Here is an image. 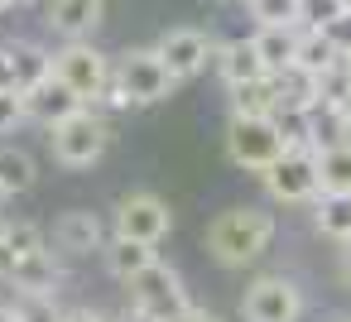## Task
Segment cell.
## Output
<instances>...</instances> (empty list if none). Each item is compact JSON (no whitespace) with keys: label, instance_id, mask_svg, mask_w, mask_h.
<instances>
[{"label":"cell","instance_id":"6da1fadb","mask_svg":"<svg viewBox=\"0 0 351 322\" xmlns=\"http://www.w3.org/2000/svg\"><path fill=\"white\" fill-rule=\"evenodd\" d=\"M274 236H279V216L265 202H236L207 221L202 245L221 269H250L269 255Z\"/></svg>","mask_w":351,"mask_h":322},{"label":"cell","instance_id":"7a4b0ae2","mask_svg":"<svg viewBox=\"0 0 351 322\" xmlns=\"http://www.w3.org/2000/svg\"><path fill=\"white\" fill-rule=\"evenodd\" d=\"M178 92V77L164 68V58L154 49H125L116 58V77L111 92L97 111H135V106H159Z\"/></svg>","mask_w":351,"mask_h":322},{"label":"cell","instance_id":"3957f363","mask_svg":"<svg viewBox=\"0 0 351 322\" xmlns=\"http://www.w3.org/2000/svg\"><path fill=\"white\" fill-rule=\"evenodd\" d=\"M111 140H116L111 116H106V111H97V106H82L77 116H68L63 125H53V130H49V154H53V164H58V169L82 173V169H97V164L106 159Z\"/></svg>","mask_w":351,"mask_h":322},{"label":"cell","instance_id":"277c9868","mask_svg":"<svg viewBox=\"0 0 351 322\" xmlns=\"http://www.w3.org/2000/svg\"><path fill=\"white\" fill-rule=\"evenodd\" d=\"M308 317V288L298 274L269 269L255 274L241 293V322H303Z\"/></svg>","mask_w":351,"mask_h":322},{"label":"cell","instance_id":"5b68a950","mask_svg":"<svg viewBox=\"0 0 351 322\" xmlns=\"http://www.w3.org/2000/svg\"><path fill=\"white\" fill-rule=\"evenodd\" d=\"M125 303L140 308V312H149V317H159V322H173V317H183L197 298H193V288H188V279H183L178 264L154 260V264H145V269L125 284Z\"/></svg>","mask_w":351,"mask_h":322},{"label":"cell","instance_id":"8992f818","mask_svg":"<svg viewBox=\"0 0 351 322\" xmlns=\"http://www.w3.org/2000/svg\"><path fill=\"white\" fill-rule=\"evenodd\" d=\"M53 77L82 101V106H101L116 77V58H106L92 39L87 44H58L53 49Z\"/></svg>","mask_w":351,"mask_h":322},{"label":"cell","instance_id":"52a82bcc","mask_svg":"<svg viewBox=\"0 0 351 322\" xmlns=\"http://www.w3.org/2000/svg\"><path fill=\"white\" fill-rule=\"evenodd\" d=\"M173 231V212L159 193L149 188H135V193H121L116 207H111V236H125V240H140V245H164V236Z\"/></svg>","mask_w":351,"mask_h":322},{"label":"cell","instance_id":"ba28073f","mask_svg":"<svg viewBox=\"0 0 351 322\" xmlns=\"http://www.w3.org/2000/svg\"><path fill=\"white\" fill-rule=\"evenodd\" d=\"M260 188L274 207H313L317 202V154L313 149H284L265 173Z\"/></svg>","mask_w":351,"mask_h":322},{"label":"cell","instance_id":"9c48e42d","mask_svg":"<svg viewBox=\"0 0 351 322\" xmlns=\"http://www.w3.org/2000/svg\"><path fill=\"white\" fill-rule=\"evenodd\" d=\"M289 145L279 140V130L269 125V116H231L226 121V159L245 173H265Z\"/></svg>","mask_w":351,"mask_h":322},{"label":"cell","instance_id":"30bf717a","mask_svg":"<svg viewBox=\"0 0 351 322\" xmlns=\"http://www.w3.org/2000/svg\"><path fill=\"white\" fill-rule=\"evenodd\" d=\"M106 240H111V221H106L101 212H92V207H68V212H58L53 226H49V245H53L68 264L101 255Z\"/></svg>","mask_w":351,"mask_h":322},{"label":"cell","instance_id":"8fae6325","mask_svg":"<svg viewBox=\"0 0 351 322\" xmlns=\"http://www.w3.org/2000/svg\"><path fill=\"white\" fill-rule=\"evenodd\" d=\"M154 53L164 58V68H169V73L178 77V87H183V82H193L197 73L212 68L217 39H212L207 29H197V25H173V29H164V34L154 39Z\"/></svg>","mask_w":351,"mask_h":322},{"label":"cell","instance_id":"7c38bea8","mask_svg":"<svg viewBox=\"0 0 351 322\" xmlns=\"http://www.w3.org/2000/svg\"><path fill=\"white\" fill-rule=\"evenodd\" d=\"M10 293H29V298H58L68 288V260L49 245V250H34L25 255L15 269H10Z\"/></svg>","mask_w":351,"mask_h":322},{"label":"cell","instance_id":"4fadbf2b","mask_svg":"<svg viewBox=\"0 0 351 322\" xmlns=\"http://www.w3.org/2000/svg\"><path fill=\"white\" fill-rule=\"evenodd\" d=\"M44 25H49L63 44H87V39L106 25V0H49Z\"/></svg>","mask_w":351,"mask_h":322},{"label":"cell","instance_id":"5bb4252c","mask_svg":"<svg viewBox=\"0 0 351 322\" xmlns=\"http://www.w3.org/2000/svg\"><path fill=\"white\" fill-rule=\"evenodd\" d=\"M20 97H25V116H29L34 125H44V130H53V125H63L68 116H77V111H82V101H77L58 77H44L39 87L20 92Z\"/></svg>","mask_w":351,"mask_h":322},{"label":"cell","instance_id":"9a60e30c","mask_svg":"<svg viewBox=\"0 0 351 322\" xmlns=\"http://www.w3.org/2000/svg\"><path fill=\"white\" fill-rule=\"evenodd\" d=\"M298 25H260L255 34H250V44H255V53H260V63H265V73L269 77H279L284 68H293V58H298Z\"/></svg>","mask_w":351,"mask_h":322},{"label":"cell","instance_id":"2e32d148","mask_svg":"<svg viewBox=\"0 0 351 322\" xmlns=\"http://www.w3.org/2000/svg\"><path fill=\"white\" fill-rule=\"evenodd\" d=\"M212 68H217V77H221L226 87H241V82H260V77H269L250 39H226V44H217Z\"/></svg>","mask_w":351,"mask_h":322},{"label":"cell","instance_id":"e0dca14e","mask_svg":"<svg viewBox=\"0 0 351 322\" xmlns=\"http://www.w3.org/2000/svg\"><path fill=\"white\" fill-rule=\"evenodd\" d=\"M159 260V250L154 245H140V240H125V236H111L106 245H101V269L116 279V284H130L145 264H154Z\"/></svg>","mask_w":351,"mask_h":322},{"label":"cell","instance_id":"ac0fdd59","mask_svg":"<svg viewBox=\"0 0 351 322\" xmlns=\"http://www.w3.org/2000/svg\"><path fill=\"white\" fill-rule=\"evenodd\" d=\"M313 212V231L332 245H351V193H317Z\"/></svg>","mask_w":351,"mask_h":322},{"label":"cell","instance_id":"d6986e66","mask_svg":"<svg viewBox=\"0 0 351 322\" xmlns=\"http://www.w3.org/2000/svg\"><path fill=\"white\" fill-rule=\"evenodd\" d=\"M5 53H10V68H15V87L20 92L39 87L44 77H53V49L34 44V39H15V44H5Z\"/></svg>","mask_w":351,"mask_h":322},{"label":"cell","instance_id":"ffe728a7","mask_svg":"<svg viewBox=\"0 0 351 322\" xmlns=\"http://www.w3.org/2000/svg\"><path fill=\"white\" fill-rule=\"evenodd\" d=\"M0 188L10 193V202L39 188V159L25 145H0Z\"/></svg>","mask_w":351,"mask_h":322},{"label":"cell","instance_id":"44dd1931","mask_svg":"<svg viewBox=\"0 0 351 322\" xmlns=\"http://www.w3.org/2000/svg\"><path fill=\"white\" fill-rule=\"evenodd\" d=\"M308 145H313V149L351 145V121H346V111H341V106H332V101L308 106Z\"/></svg>","mask_w":351,"mask_h":322},{"label":"cell","instance_id":"7402d4cb","mask_svg":"<svg viewBox=\"0 0 351 322\" xmlns=\"http://www.w3.org/2000/svg\"><path fill=\"white\" fill-rule=\"evenodd\" d=\"M226 106H231V116H269L279 106V87H274V77L226 87Z\"/></svg>","mask_w":351,"mask_h":322},{"label":"cell","instance_id":"603a6c76","mask_svg":"<svg viewBox=\"0 0 351 322\" xmlns=\"http://www.w3.org/2000/svg\"><path fill=\"white\" fill-rule=\"evenodd\" d=\"M0 245H5V255L20 264L25 255H34V250H49V226H39V221H29V216H5V236H0Z\"/></svg>","mask_w":351,"mask_h":322},{"label":"cell","instance_id":"cb8c5ba5","mask_svg":"<svg viewBox=\"0 0 351 322\" xmlns=\"http://www.w3.org/2000/svg\"><path fill=\"white\" fill-rule=\"evenodd\" d=\"M317 154V188L322 193H351V145L313 149Z\"/></svg>","mask_w":351,"mask_h":322},{"label":"cell","instance_id":"d4e9b609","mask_svg":"<svg viewBox=\"0 0 351 322\" xmlns=\"http://www.w3.org/2000/svg\"><path fill=\"white\" fill-rule=\"evenodd\" d=\"M337 58H341V53L332 49V39H327L322 29H303V34H298V58H293V68H303V73L317 77V73H327Z\"/></svg>","mask_w":351,"mask_h":322},{"label":"cell","instance_id":"484cf974","mask_svg":"<svg viewBox=\"0 0 351 322\" xmlns=\"http://www.w3.org/2000/svg\"><path fill=\"white\" fill-rule=\"evenodd\" d=\"M269 125L279 130V140H284L289 149H313V145H308V106H284V101H279V106L269 111Z\"/></svg>","mask_w":351,"mask_h":322},{"label":"cell","instance_id":"4316f807","mask_svg":"<svg viewBox=\"0 0 351 322\" xmlns=\"http://www.w3.org/2000/svg\"><path fill=\"white\" fill-rule=\"evenodd\" d=\"M274 87H279V101L284 106H317V77L303 73V68H284L274 77Z\"/></svg>","mask_w":351,"mask_h":322},{"label":"cell","instance_id":"83f0119b","mask_svg":"<svg viewBox=\"0 0 351 322\" xmlns=\"http://www.w3.org/2000/svg\"><path fill=\"white\" fill-rule=\"evenodd\" d=\"M245 10L260 25H298V0H245Z\"/></svg>","mask_w":351,"mask_h":322},{"label":"cell","instance_id":"f1b7e54d","mask_svg":"<svg viewBox=\"0 0 351 322\" xmlns=\"http://www.w3.org/2000/svg\"><path fill=\"white\" fill-rule=\"evenodd\" d=\"M10 303H15L20 322H58V317H63L58 298H29V293H10Z\"/></svg>","mask_w":351,"mask_h":322},{"label":"cell","instance_id":"f546056e","mask_svg":"<svg viewBox=\"0 0 351 322\" xmlns=\"http://www.w3.org/2000/svg\"><path fill=\"white\" fill-rule=\"evenodd\" d=\"M341 15V0H298V29H327Z\"/></svg>","mask_w":351,"mask_h":322},{"label":"cell","instance_id":"4dcf8cb0","mask_svg":"<svg viewBox=\"0 0 351 322\" xmlns=\"http://www.w3.org/2000/svg\"><path fill=\"white\" fill-rule=\"evenodd\" d=\"M25 121H29L25 116V97L20 92H0V135H15Z\"/></svg>","mask_w":351,"mask_h":322},{"label":"cell","instance_id":"1f68e13d","mask_svg":"<svg viewBox=\"0 0 351 322\" xmlns=\"http://www.w3.org/2000/svg\"><path fill=\"white\" fill-rule=\"evenodd\" d=\"M322 34L332 39V49H337L341 58H351V10H341V15H337V20L322 29Z\"/></svg>","mask_w":351,"mask_h":322},{"label":"cell","instance_id":"d6a6232c","mask_svg":"<svg viewBox=\"0 0 351 322\" xmlns=\"http://www.w3.org/2000/svg\"><path fill=\"white\" fill-rule=\"evenodd\" d=\"M58 322H116L111 312H101V308H92V303H77V308H63V317Z\"/></svg>","mask_w":351,"mask_h":322},{"label":"cell","instance_id":"836d02e7","mask_svg":"<svg viewBox=\"0 0 351 322\" xmlns=\"http://www.w3.org/2000/svg\"><path fill=\"white\" fill-rule=\"evenodd\" d=\"M173 322H226V317H221L217 308H202V303H193V308H188L183 317H173Z\"/></svg>","mask_w":351,"mask_h":322},{"label":"cell","instance_id":"e575fe53","mask_svg":"<svg viewBox=\"0 0 351 322\" xmlns=\"http://www.w3.org/2000/svg\"><path fill=\"white\" fill-rule=\"evenodd\" d=\"M337 284L351 293V245H341V250H337Z\"/></svg>","mask_w":351,"mask_h":322},{"label":"cell","instance_id":"d590c367","mask_svg":"<svg viewBox=\"0 0 351 322\" xmlns=\"http://www.w3.org/2000/svg\"><path fill=\"white\" fill-rule=\"evenodd\" d=\"M0 92H20V87H15V68H10V53H5V44H0Z\"/></svg>","mask_w":351,"mask_h":322},{"label":"cell","instance_id":"8d00e7d4","mask_svg":"<svg viewBox=\"0 0 351 322\" xmlns=\"http://www.w3.org/2000/svg\"><path fill=\"white\" fill-rule=\"evenodd\" d=\"M116 322H159V317H149V312H140V308H130V303H125V312H121Z\"/></svg>","mask_w":351,"mask_h":322},{"label":"cell","instance_id":"74e56055","mask_svg":"<svg viewBox=\"0 0 351 322\" xmlns=\"http://www.w3.org/2000/svg\"><path fill=\"white\" fill-rule=\"evenodd\" d=\"M0 322H20V312H15V303H10V298H0Z\"/></svg>","mask_w":351,"mask_h":322},{"label":"cell","instance_id":"f35d334b","mask_svg":"<svg viewBox=\"0 0 351 322\" xmlns=\"http://www.w3.org/2000/svg\"><path fill=\"white\" fill-rule=\"evenodd\" d=\"M5 202H10V193H5V188H0V216H5Z\"/></svg>","mask_w":351,"mask_h":322},{"label":"cell","instance_id":"ab89813d","mask_svg":"<svg viewBox=\"0 0 351 322\" xmlns=\"http://www.w3.org/2000/svg\"><path fill=\"white\" fill-rule=\"evenodd\" d=\"M15 5H34V0H5V10H15Z\"/></svg>","mask_w":351,"mask_h":322},{"label":"cell","instance_id":"60d3db41","mask_svg":"<svg viewBox=\"0 0 351 322\" xmlns=\"http://www.w3.org/2000/svg\"><path fill=\"white\" fill-rule=\"evenodd\" d=\"M341 111H346V121H351V97H346V101H341Z\"/></svg>","mask_w":351,"mask_h":322},{"label":"cell","instance_id":"b9f144b4","mask_svg":"<svg viewBox=\"0 0 351 322\" xmlns=\"http://www.w3.org/2000/svg\"><path fill=\"white\" fill-rule=\"evenodd\" d=\"M0 236H5V216H0Z\"/></svg>","mask_w":351,"mask_h":322},{"label":"cell","instance_id":"7bdbcfd3","mask_svg":"<svg viewBox=\"0 0 351 322\" xmlns=\"http://www.w3.org/2000/svg\"><path fill=\"white\" fill-rule=\"evenodd\" d=\"M341 10H351V0H341Z\"/></svg>","mask_w":351,"mask_h":322},{"label":"cell","instance_id":"ee69618b","mask_svg":"<svg viewBox=\"0 0 351 322\" xmlns=\"http://www.w3.org/2000/svg\"><path fill=\"white\" fill-rule=\"evenodd\" d=\"M332 322H351V317H332Z\"/></svg>","mask_w":351,"mask_h":322},{"label":"cell","instance_id":"f6af8a7d","mask_svg":"<svg viewBox=\"0 0 351 322\" xmlns=\"http://www.w3.org/2000/svg\"><path fill=\"white\" fill-rule=\"evenodd\" d=\"M0 10H5V0H0Z\"/></svg>","mask_w":351,"mask_h":322},{"label":"cell","instance_id":"bcb514c9","mask_svg":"<svg viewBox=\"0 0 351 322\" xmlns=\"http://www.w3.org/2000/svg\"><path fill=\"white\" fill-rule=\"evenodd\" d=\"M236 5H245V0H236Z\"/></svg>","mask_w":351,"mask_h":322}]
</instances>
